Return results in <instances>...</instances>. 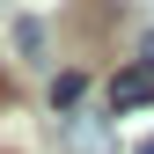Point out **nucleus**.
<instances>
[{"label":"nucleus","instance_id":"f257e3e1","mask_svg":"<svg viewBox=\"0 0 154 154\" xmlns=\"http://www.w3.org/2000/svg\"><path fill=\"white\" fill-rule=\"evenodd\" d=\"M154 103V66H125L110 81V110H147Z\"/></svg>","mask_w":154,"mask_h":154},{"label":"nucleus","instance_id":"f03ea898","mask_svg":"<svg viewBox=\"0 0 154 154\" xmlns=\"http://www.w3.org/2000/svg\"><path fill=\"white\" fill-rule=\"evenodd\" d=\"M66 140H73V154H110V125L103 118H73Z\"/></svg>","mask_w":154,"mask_h":154},{"label":"nucleus","instance_id":"7ed1b4c3","mask_svg":"<svg viewBox=\"0 0 154 154\" xmlns=\"http://www.w3.org/2000/svg\"><path fill=\"white\" fill-rule=\"evenodd\" d=\"M81 95H88V73H59L51 81V110H81Z\"/></svg>","mask_w":154,"mask_h":154},{"label":"nucleus","instance_id":"20e7f679","mask_svg":"<svg viewBox=\"0 0 154 154\" xmlns=\"http://www.w3.org/2000/svg\"><path fill=\"white\" fill-rule=\"evenodd\" d=\"M15 51H22V59H37V51H44V22H37V15H22V22H15Z\"/></svg>","mask_w":154,"mask_h":154},{"label":"nucleus","instance_id":"39448f33","mask_svg":"<svg viewBox=\"0 0 154 154\" xmlns=\"http://www.w3.org/2000/svg\"><path fill=\"white\" fill-rule=\"evenodd\" d=\"M140 66H154V37H147V44H140Z\"/></svg>","mask_w":154,"mask_h":154},{"label":"nucleus","instance_id":"423d86ee","mask_svg":"<svg viewBox=\"0 0 154 154\" xmlns=\"http://www.w3.org/2000/svg\"><path fill=\"white\" fill-rule=\"evenodd\" d=\"M140 154H154V140H147V147H140Z\"/></svg>","mask_w":154,"mask_h":154}]
</instances>
